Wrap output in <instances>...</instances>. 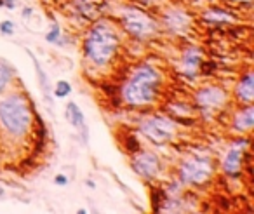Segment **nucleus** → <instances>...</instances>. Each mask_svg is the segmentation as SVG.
Listing matches in <instances>:
<instances>
[{"mask_svg":"<svg viewBox=\"0 0 254 214\" xmlns=\"http://www.w3.org/2000/svg\"><path fill=\"white\" fill-rule=\"evenodd\" d=\"M160 77L155 68L143 65L134 71L131 80L124 85V99L129 105H146L152 103L159 91Z\"/></svg>","mask_w":254,"mask_h":214,"instance_id":"1","label":"nucleus"},{"mask_svg":"<svg viewBox=\"0 0 254 214\" xmlns=\"http://www.w3.org/2000/svg\"><path fill=\"white\" fill-rule=\"evenodd\" d=\"M119 47L115 32L106 23H98L85 39V54L94 65H106Z\"/></svg>","mask_w":254,"mask_h":214,"instance_id":"2","label":"nucleus"},{"mask_svg":"<svg viewBox=\"0 0 254 214\" xmlns=\"http://www.w3.org/2000/svg\"><path fill=\"white\" fill-rule=\"evenodd\" d=\"M0 122L12 136H23L28 131L32 115L28 103L21 96H9L0 103Z\"/></svg>","mask_w":254,"mask_h":214,"instance_id":"3","label":"nucleus"},{"mask_svg":"<svg viewBox=\"0 0 254 214\" xmlns=\"http://www.w3.org/2000/svg\"><path fill=\"white\" fill-rule=\"evenodd\" d=\"M141 133L148 138L152 143L155 144H164L167 141H171L176 134V126L171 120L164 119V117H152L146 119L141 124Z\"/></svg>","mask_w":254,"mask_h":214,"instance_id":"4","label":"nucleus"},{"mask_svg":"<svg viewBox=\"0 0 254 214\" xmlns=\"http://www.w3.org/2000/svg\"><path fill=\"white\" fill-rule=\"evenodd\" d=\"M122 23L127 32L139 37V39H145V37L152 35L153 30H155L152 19L143 11H138L134 7H129L122 12Z\"/></svg>","mask_w":254,"mask_h":214,"instance_id":"5","label":"nucleus"},{"mask_svg":"<svg viewBox=\"0 0 254 214\" xmlns=\"http://www.w3.org/2000/svg\"><path fill=\"white\" fill-rule=\"evenodd\" d=\"M212 174V165L207 158H191L181 165V179L185 183H204Z\"/></svg>","mask_w":254,"mask_h":214,"instance_id":"6","label":"nucleus"},{"mask_svg":"<svg viewBox=\"0 0 254 214\" xmlns=\"http://www.w3.org/2000/svg\"><path fill=\"white\" fill-rule=\"evenodd\" d=\"M132 167L143 178H153L159 172L160 162L157 158V155L153 153H139L138 157L132 160Z\"/></svg>","mask_w":254,"mask_h":214,"instance_id":"7","label":"nucleus"},{"mask_svg":"<svg viewBox=\"0 0 254 214\" xmlns=\"http://www.w3.org/2000/svg\"><path fill=\"white\" fill-rule=\"evenodd\" d=\"M226 99L225 91L219 87H205L197 92V103L204 108H218Z\"/></svg>","mask_w":254,"mask_h":214,"instance_id":"8","label":"nucleus"},{"mask_svg":"<svg viewBox=\"0 0 254 214\" xmlns=\"http://www.w3.org/2000/svg\"><path fill=\"white\" fill-rule=\"evenodd\" d=\"M240 164H242V148L235 146L226 153L225 162H223V169L226 174L237 176L240 172Z\"/></svg>","mask_w":254,"mask_h":214,"instance_id":"9","label":"nucleus"},{"mask_svg":"<svg viewBox=\"0 0 254 214\" xmlns=\"http://www.w3.org/2000/svg\"><path fill=\"white\" fill-rule=\"evenodd\" d=\"M66 119L70 120V124L73 127H77V129H80L82 133H84V140H87L85 138V120H84V113H82V110L77 106V103L70 101L66 106Z\"/></svg>","mask_w":254,"mask_h":214,"instance_id":"10","label":"nucleus"},{"mask_svg":"<svg viewBox=\"0 0 254 214\" xmlns=\"http://www.w3.org/2000/svg\"><path fill=\"white\" fill-rule=\"evenodd\" d=\"M237 96L246 103H251L254 99V75L253 73L244 75L239 87H237Z\"/></svg>","mask_w":254,"mask_h":214,"instance_id":"11","label":"nucleus"},{"mask_svg":"<svg viewBox=\"0 0 254 214\" xmlns=\"http://www.w3.org/2000/svg\"><path fill=\"white\" fill-rule=\"evenodd\" d=\"M253 126H254V108L249 106V108L244 110V112H239L237 120H235V127L242 131H249Z\"/></svg>","mask_w":254,"mask_h":214,"instance_id":"12","label":"nucleus"},{"mask_svg":"<svg viewBox=\"0 0 254 214\" xmlns=\"http://www.w3.org/2000/svg\"><path fill=\"white\" fill-rule=\"evenodd\" d=\"M166 19H167V25L173 30H183L185 26L188 25V21H190L188 16L181 11H171L169 14L166 16Z\"/></svg>","mask_w":254,"mask_h":214,"instance_id":"13","label":"nucleus"},{"mask_svg":"<svg viewBox=\"0 0 254 214\" xmlns=\"http://www.w3.org/2000/svg\"><path fill=\"white\" fill-rule=\"evenodd\" d=\"M26 53L30 54V58H32L33 65H35V70H37V77H39L40 87H42V91L46 92L47 96H49V94H51V85H49V78H47L46 71L42 70V67H40V63H39V60H37V58L33 56V54H32V51H28V49H26Z\"/></svg>","mask_w":254,"mask_h":214,"instance_id":"14","label":"nucleus"},{"mask_svg":"<svg viewBox=\"0 0 254 214\" xmlns=\"http://www.w3.org/2000/svg\"><path fill=\"white\" fill-rule=\"evenodd\" d=\"M183 61H185V65L187 67H197V65H200V53L198 51H195V49H190V51H187L185 53V56H183Z\"/></svg>","mask_w":254,"mask_h":214,"instance_id":"15","label":"nucleus"},{"mask_svg":"<svg viewBox=\"0 0 254 214\" xmlns=\"http://www.w3.org/2000/svg\"><path fill=\"white\" fill-rule=\"evenodd\" d=\"M70 92H71V85L66 80H60L56 84V87H54V96L56 98H66V96H70Z\"/></svg>","mask_w":254,"mask_h":214,"instance_id":"16","label":"nucleus"},{"mask_svg":"<svg viewBox=\"0 0 254 214\" xmlns=\"http://www.w3.org/2000/svg\"><path fill=\"white\" fill-rule=\"evenodd\" d=\"M9 82H11V70L4 63H0V92L7 87Z\"/></svg>","mask_w":254,"mask_h":214,"instance_id":"17","label":"nucleus"},{"mask_svg":"<svg viewBox=\"0 0 254 214\" xmlns=\"http://www.w3.org/2000/svg\"><path fill=\"white\" fill-rule=\"evenodd\" d=\"M60 35H61L60 26L54 25V26H53V30H51V32L46 35V40H47V42H51V44H54V42H58V40H60Z\"/></svg>","mask_w":254,"mask_h":214,"instance_id":"18","label":"nucleus"},{"mask_svg":"<svg viewBox=\"0 0 254 214\" xmlns=\"http://www.w3.org/2000/svg\"><path fill=\"white\" fill-rule=\"evenodd\" d=\"M0 33H2V35H12V33H14V23L2 21L0 23Z\"/></svg>","mask_w":254,"mask_h":214,"instance_id":"19","label":"nucleus"},{"mask_svg":"<svg viewBox=\"0 0 254 214\" xmlns=\"http://www.w3.org/2000/svg\"><path fill=\"white\" fill-rule=\"evenodd\" d=\"M207 19H214V21H226L228 19V14L223 11H214V12H207V16H205Z\"/></svg>","mask_w":254,"mask_h":214,"instance_id":"20","label":"nucleus"},{"mask_svg":"<svg viewBox=\"0 0 254 214\" xmlns=\"http://www.w3.org/2000/svg\"><path fill=\"white\" fill-rule=\"evenodd\" d=\"M54 181H56V185H60V186L68 185V178L64 174H58L56 178H54Z\"/></svg>","mask_w":254,"mask_h":214,"instance_id":"21","label":"nucleus"},{"mask_svg":"<svg viewBox=\"0 0 254 214\" xmlns=\"http://www.w3.org/2000/svg\"><path fill=\"white\" fill-rule=\"evenodd\" d=\"M4 5L9 9H14V0H4Z\"/></svg>","mask_w":254,"mask_h":214,"instance_id":"22","label":"nucleus"},{"mask_svg":"<svg viewBox=\"0 0 254 214\" xmlns=\"http://www.w3.org/2000/svg\"><path fill=\"white\" fill-rule=\"evenodd\" d=\"M30 14H32V9H30V7H25V9H23V16H25V18H28Z\"/></svg>","mask_w":254,"mask_h":214,"instance_id":"23","label":"nucleus"},{"mask_svg":"<svg viewBox=\"0 0 254 214\" xmlns=\"http://www.w3.org/2000/svg\"><path fill=\"white\" fill-rule=\"evenodd\" d=\"M4 195V188H2V186H0V197Z\"/></svg>","mask_w":254,"mask_h":214,"instance_id":"24","label":"nucleus"},{"mask_svg":"<svg viewBox=\"0 0 254 214\" xmlns=\"http://www.w3.org/2000/svg\"><path fill=\"white\" fill-rule=\"evenodd\" d=\"M0 5H4V0H0Z\"/></svg>","mask_w":254,"mask_h":214,"instance_id":"25","label":"nucleus"}]
</instances>
